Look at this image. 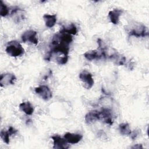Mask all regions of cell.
Here are the masks:
<instances>
[{"label": "cell", "instance_id": "obj_1", "mask_svg": "<svg viewBox=\"0 0 149 149\" xmlns=\"http://www.w3.org/2000/svg\"><path fill=\"white\" fill-rule=\"evenodd\" d=\"M5 51L6 52L12 57L19 56L24 53V49L20 43L16 40L9 42Z\"/></svg>", "mask_w": 149, "mask_h": 149}, {"label": "cell", "instance_id": "obj_2", "mask_svg": "<svg viewBox=\"0 0 149 149\" xmlns=\"http://www.w3.org/2000/svg\"><path fill=\"white\" fill-rule=\"evenodd\" d=\"M79 78L83 83V87L86 89H90L94 85V81L92 74L88 71L84 70L79 74Z\"/></svg>", "mask_w": 149, "mask_h": 149}, {"label": "cell", "instance_id": "obj_3", "mask_svg": "<svg viewBox=\"0 0 149 149\" xmlns=\"http://www.w3.org/2000/svg\"><path fill=\"white\" fill-rule=\"evenodd\" d=\"M34 91L37 94L45 101L50 100L52 97V91L50 88L45 85H42L36 87Z\"/></svg>", "mask_w": 149, "mask_h": 149}, {"label": "cell", "instance_id": "obj_4", "mask_svg": "<svg viewBox=\"0 0 149 149\" xmlns=\"http://www.w3.org/2000/svg\"><path fill=\"white\" fill-rule=\"evenodd\" d=\"M21 38L23 42H29L36 45L38 42L37 37V32L33 30H29L24 31L22 35Z\"/></svg>", "mask_w": 149, "mask_h": 149}, {"label": "cell", "instance_id": "obj_5", "mask_svg": "<svg viewBox=\"0 0 149 149\" xmlns=\"http://www.w3.org/2000/svg\"><path fill=\"white\" fill-rule=\"evenodd\" d=\"M129 36H134L136 37H144L148 36V33L145 26L143 24H140L135 26L130 30L128 33Z\"/></svg>", "mask_w": 149, "mask_h": 149}, {"label": "cell", "instance_id": "obj_6", "mask_svg": "<svg viewBox=\"0 0 149 149\" xmlns=\"http://www.w3.org/2000/svg\"><path fill=\"white\" fill-rule=\"evenodd\" d=\"M51 139L54 143L53 148L55 149H67L69 147L66 140L58 134L52 136Z\"/></svg>", "mask_w": 149, "mask_h": 149}, {"label": "cell", "instance_id": "obj_7", "mask_svg": "<svg viewBox=\"0 0 149 149\" xmlns=\"http://www.w3.org/2000/svg\"><path fill=\"white\" fill-rule=\"evenodd\" d=\"M16 80V77L14 74L6 73L1 75L0 85L1 87H5L9 85L14 84L15 81Z\"/></svg>", "mask_w": 149, "mask_h": 149}, {"label": "cell", "instance_id": "obj_8", "mask_svg": "<svg viewBox=\"0 0 149 149\" xmlns=\"http://www.w3.org/2000/svg\"><path fill=\"white\" fill-rule=\"evenodd\" d=\"M100 112L101 119H103L104 122L109 125H112L113 124L112 113L111 109L108 108H103Z\"/></svg>", "mask_w": 149, "mask_h": 149}, {"label": "cell", "instance_id": "obj_9", "mask_svg": "<svg viewBox=\"0 0 149 149\" xmlns=\"http://www.w3.org/2000/svg\"><path fill=\"white\" fill-rule=\"evenodd\" d=\"M100 119V112L99 111L97 110L91 111L85 116V121L87 124H90Z\"/></svg>", "mask_w": 149, "mask_h": 149}, {"label": "cell", "instance_id": "obj_10", "mask_svg": "<svg viewBox=\"0 0 149 149\" xmlns=\"http://www.w3.org/2000/svg\"><path fill=\"white\" fill-rule=\"evenodd\" d=\"M83 138V136L80 134L66 133L64 135V139L68 143L76 144L78 143Z\"/></svg>", "mask_w": 149, "mask_h": 149}, {"label": "cell", "instance_id": "obj_11", "mask_svg": "<svg viewBox=\"0 0 149 149\" xmlns=\"http://www.w3.org/2000/svg\"><path fill=\"white\" fill-rule=\"evenodd\" d=\"M123 13V10L114 9L108 13V17L111 23L114 24H117L119 21V17Z\"/></svg>", "mask_w": 149, "mask_h": 149}, {"label": "cell", "instance_id": "obj_12", "mask_svg": "<svg viewBox=\"0 0 149 149\" xmlns=\"http://www.w3.org/2000/svg\"><path fill=\"white\" fill-rule=\"evenodd\" d=\"M108 58L116 65H123L126 60L124 56L119 54L117 52H113L112 54L108 56Z\"/></svg>", "mask_w": 149, "mask_h": 149}, {"label": "cell", "instance_id": "obj_13", "mask_svg": "<svg viewBox=\"0 0 149 149\" xmlns=\"http://www.w3.org/2000/svg\"><path fill=\"white\" fill-rule=\"evenodd\" d=\"M43 19L45 21V26L49 28L54 27L56 22V15L45 14L43 15Z\"/></svg>", "mask_w": 149, "mask_h": 149}, {"label": "cell", "instance_id": "obj_14", "mask_svg": "<svg viewBox=\"0 0 149 149\" xmlns=\"http://www.w3.org/2000/svg\"><path fill=\"white\" fill-rule=\"evenodd\" d=\"M19 108L22 110L23 112H24L26 115H31L34 112V108L32 104L29 102H23L20 104Z\"/></svg>", "mask_w": 149, "mask_h": 149}, {"label": "cell", "instance_id": "obj_15", "mask_svg": "<svg viewBox=\"0 0 149 149\" xmlns=\"http://www.w3.org/2000/svg\"><path fill=\"white\" fill-rule=\"evenodd\" d=\"M77 27L73 23H71L70 25H69L67 27L63 26L59 31V32L61 33H66L70 35L76 34L77 33Z\"/></svg>", "mask_w": 149, "mask_h": 149}, {"label": "cell", "instance_id": "obj_16", "mask_svg": "<svg viewBox=\"0 0 149 149\" xmlns=\"http://www.w3.org/2000/svg\"><path fill=\"white\" fill-rule=\"evenodd\" d=\"M119 130L121 134L122 135H130L132 131L130 129L129 123H122L119 125Z\"/></svg>", "mask_w": 149, "mask_h": 149}, {"label": "cell", "instance_id": "obj_17", "mask_svg": "<svg viewBox=\"0 0 149 149\" xmlns=\"http://www.w3.org/2000/svg\"><path fill=\"white\" fill-rule=\"evenodd\" d=\"M0 14L2 17L6 16L9 13V9L8 6L3 2L2 1H0Z\"/></svg>", "mask_w": 149, "mask_h": 149}, {"label": "cell", "instance_id": "obj_18", "mask_svg": "<svg viewBox=\"0 0 149 149\" xmlns=\"http://www.w3.org/2000/svg\"><path fill=\"white\" fill-rule=\"evenodd\" d=\"M0 136L1 138L2 139L3 142H5L6 144H8L9 143L10 140H9V137L10 136L8 130L6 131L4 130H2L0 132Z\"/></svg>", "mask_w": 149, "mask_h": 149}, {"label": "cell", "instance_id": "obj_19", "mask_svg": "<svg viewBox=\"0 0 149 149\" xmlns=\"http://www.w3.org/2000/svg\"><path fill=\"white\" fill-rule=\"evenodd\" d=\"M130 136H131V138L133 139V140H134L136 138V137L138 136V133H137V132L136 131V130H134V132H131V133H130Z\"/></svg>", "mask_w": 149, "mask_h": 149}, {"label": "cell", "instance_id": "obj_20", "mask_svg": "<svg viewBox=\"0 0 149 149\" xmlns=\"http://www.w3.org/2000/svg\"><path fill=\"white\" fill-rule=\"evenodd\" d=\"M130 148L139 149V148H143V146H142V144H137L134 145L133 146L130 147Z\"/></svg>", "mask_w": 149, "mask_h": 149}]
</instances>
